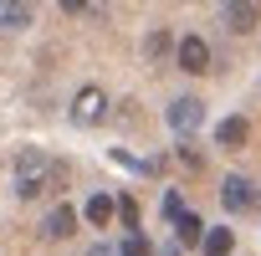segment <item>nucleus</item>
<instances>
[{"instance_id":"nucleus-1","label":"nucleus","mask_w":261,"mask_h":256,"mask_svg":"<svg viewBox=\"0 0 261 256\" xmlns=\"http://www.w3.org/2000/svg\"><path fill=\"white\" fill-rule=\"evenodd\" d=\"M67 180V169L46 154V149H21L16 154V195L21 200H41Z\"/></svg>"},{"instance_id":"nucleus-2","label":"nucleus","mask_w":261,"mask_h":256,"mask_svg":"<svg viewBox=\"0 0 261 256\" xmlns=\"http://www.w3.org/2000/svg\"><path fill=\"white\" fill-rule=\"evenodd\" d=\"M108 118V92L102 87H82L77 97H72V123L77 128H97Z\"/></svg>"},{"instance_id":"nucleus-3","label":"nucleus","mask_w":261,"mask_h":256,"mask_svg":"<svg viewBox=\"0 0 261 256\" xmlns=\"http://www.w3.org/2000/svg\"><path fill=\"white\" fill-rule=\"evenodd\" d=\"M220 205H225L230 215L256 210V180H246V174H225V180H220Z\"/></svg>"},{"instance_id":"nucleus-4","label":"nucleus","mask_w":261,"mask_h":256,"mask_svg":"<svg viewBox=\"0 0 261 256\" xmlns=\"http://www.w3.org/2000/svg\"><path fill=\"white\" fill-rule=\"evenodd\" d=\"M164 118H169V128H174V134H179V139H190V134H195V128L205 123V103H200V97H174Z\"/></svg>"},{"instance_id":"nucleus-5","label":"nucleus","mask_w":261,"mask_h":256,"mask_svg":"<svg viewBox=\"0 0 261 256\" xmlns=\"http://www.w3.org/2000/svg\"><path fill=\"white\" fill-rule=\"evenodd\" d=\"M174 62H179L190 77L210 72V46H205V36H179V41H174Z\"/></svg>"},{"instance_id":"nucleus-6","label":"nucleus","mask_w":261,"mask_h":256,"mask_svg":"<svg viewBox=\"0 0 261 256\" xmlns=\"http://www.w3.org/2000/svg\"><path fill=\"white\" fill-rule=\"evenodd\" d=\"M256 21H261V11L251 6V0H225V6H220V26H225V31H236V36L256 31Z\"/></svg>"},{"instance_id":"nucleus-7","label":"nucleus","mask_w":261,"mask_h":256,"mask_svg":"<svg viewBox=\"0 0 261 256\" xmlns=\"http://www.w3.org/2000/svg\"><path fill=\"white\" fill-rule=\"evenodd\" d=\"M41 236H46V241H67V236H77V210H72V205H51L46 220H41Z\"/></svg>"},{"instance_id":"nucleus-8","label":"nucleus","mask_w":261,"mask_h":256,"mask_svg":"<svg viewBox=\"0 0 261 256\" xmlns=\"http://www.w3.org/2000/svg\"><path fill=\"white\" fill-rule=\"evenodd\" d=\"M82 215H87V225H97V231H108L113 225V215H118V200L108 195V190H97L87 205H82Z\"/></svg>"},{"instance_id":"nucleus-9","label":"nucleus","mask_w":261,"mask_h":256,"mask_svg":"<svg viewBox=\"0 0 261 256\" xmlns=\"http://www.w3.org/2000/svg\"><path fill=\"white\" fill-rule=\"evenodd\" d=\"M174 241H179V251H185V246H200V241H205V220H200L195 210H185V215L174 220Z\"/></svg>"},{"instance_id":"nucleus-10","label":"nucleus","mask_w":261,"mask_h":256,"mask_svg":"<svg viewBox=\"0 0 261 256\" xmlns=\"http://www.w3.org/2000/svg\"><path fill=\"white\" fill-rule=\"evenodd\" d=\"M246 139H251V123H246V118H225V123L215 128V144H220V149H241Z\"/></svg>"},{"instance_id":"nucleus-11","label":"nucleus","mask_w":261,"mask_h":256,"mask_svg":"<svg viewBox=\"0 0 261 256\" xmlns=\"http://www.w3.org/2000/svg\"><path fill=\"white\" fill-rule=\"evenodd\" d=\"M200 251H205V256H230V251H236V231H225V225H215V231H205V241H200Z\"/></svg>"},{"instance_id":"nucleus-12","label":"nucleus","mask_w":261,"mask_h":256,"mask_svg":"<svg viewBox=\"0 0 261 256\" xmlns=\"http://www.w3.org/2000/svg\"><path fill=\"white\" fill-rule=\"evenodd\" d=\"M31 26V6H11V0H0V31H21Z\"/></svg>"},{"instance_id":"nucleus-13","label":"nucleus","mask_w":261,"mask_h":256,"mask_svg":"<svg viewBox=\"0 0 261 256\" xmlns=\"http://www.w3.org/2000/svg\"><path fill=\"white\" fill-rule=\"evenodd\" d=\"M154 246H149V236L139 231V236H123V246H118V256H149Z\"/></svg>"},{"instance_id":"nucleus-14","label":"nucleus","mask_w":261,"mask_h":256,"mask_svg":"<svg viewBox=\"0 0 261 256\" xmlns=\"http://www.w3.org/2000/svg\"><path fill=\"white\" fill-rule=\"evenodd\" d=\"M164 52H169V31H149V41H144V57H149V62H159Z\"/></svg>"},{"instance_id":"nucleus-15","label":"nucleus","mask_w":261,"mask_h":256,"mask_svg":"<svg viewBox=\"0 0 261 256\" xmlns=\"http://www.w3.org/2000/svg\"><path fill=\"white\" fill-rule=\"evenodd\" d=\"M118 220H123L128 236H139V205H134V200H118Z\"/></svg>"},{"instance_id":"nucleus-16","label":"nucleus","mask_w":261,"mask_h":256,"mask_svg":"<svg viewBox=\"0 0 261 256\" xmlns=\"http://www.w3.org/2000/svg\"><path fill=\"white\" fill-rule=\"evenodd\" d=\"M185 210H190V205H185V195H179V190H164V215H169V220H179Z\"/></svg>"},{"instance_id":"nucleus-17","label":"nucleus","mask_w":261,"mask_h":256,"mask_svg":"<svg viewBox=\"0 0 261 256\" xmlns=\"http://www.w3.org/2000/svg\"><path fill=\"white\" fill-rule=\"evenodd\" d=\"M62 11L67 16H92V21L102 16V6H82V0H62Z\"/></svg>"},{"instance_id":"nucleus-18","label":"nucleus","mask_w":261,"mask_h":256,"mask_svg":"<svg viewBox=\"0 0 261 256\" xmlns=\"http://www.w3.org/2000/svg\"><path fill=\"white\" fill-rule=\"evenodd\" d=\"M82 256H118V251H113V246H102V241H97V246H87V251H82Z\"/></svg>"},{"instance_id":"nucleus-19","label":"nucleus","mask_w":261,"mask_h":256,"mask_svg":"<svg viewBox=\"0 0 261 256\" xmlns=\"http://www.w3.org/2000/svg\"><path fill=\"white\" fill-rule=\"evenodd\" d=\"M164 256H185V251H179V246H169V251H164Z\"/></svg>"}]
</instances>
